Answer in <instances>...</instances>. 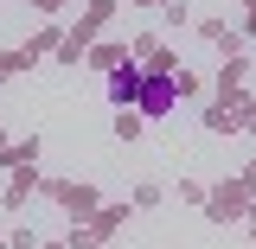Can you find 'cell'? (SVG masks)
<instances>
[{
    "mask_svg": "<svg viewBox=\"0 0 256 249\" xmlns=\"http://www.w3.org/2000/svg\"><path fill=\"white\" fill-rule=\"evenodd\" d=\"M173 109H180L173 77H148V83H141V102H134V115H141V122H166Z\"/></svg>",
    "mask_w": 256,
    "mask_h": 249,
    "instance_id": "6",
    "label": "cell"
},
{
    "mask_svg": "<svg viewBox=\"0 0 256 249\" xmlns=\"http://www.w3.org/2000/svg\"><path fill=\"white\" fill-rule=\"evenodd\" d=\"M237 230H244V243H256V211H250L244 224H237Z\"/></svg>",
    "mask_w": 256,
    "mask_h": 249,
    "instance_id": "24",
    "label": "cell"
},
{
    "mask_svg": "<svg viewBox=\"0 0 256 249\" xmlns=\"http://www.w3.org/2000/svg\"><path fill=\"white\" fill-rule=\"evenodd\" d=\"M32 13H38V19H64V13H70V6H77V0H26Z\"/></svg>",
    "mask_w": 256,
    "mask_h": 249,
    "instance_id": "20",
    "label": "cell"
},
{
    "mask_svg": "<svg viewBox=\"0 0 256 249\" xmlns=\"http://www.w3.org/2000/svg\"><path fill=\"white\" fill-rule=\"evenodd\" d=\"M160 26H166V32H186L192 26V6H186V0H166V6H160Z\"/></svg>",
    "mask_w": 256,
    "mask_h": 249,
    "instance_id": "17",
    "label": "cell"
},
{
    "mask_svg": "<svg viewBox=\"0 0 256 249\" xmlns=\"http://www.w3.org/2000/svg\"><path fill=\"white\" fill-rule=\"evenodd\" d=\"M250 198H256V192L244 186L237 173H230V179H218V186H212V198H205V224H218V230L244 224V218H250Z\"/></svg>",
    "mask_w": 256,
    "mask_h": 249,
    "instance_id": "3",
    "label": "cell"
},
{
    "mask_svg": "<svg viewBox=\"0 0 256 249\" xmlns=\"http://www.w3.org/2000/svg\"><path fill=\"white\" fill-rule=\"evenodd\" d=\"M0 249H6V230H0Z\"/></svg>",
    "mask_w": 256,
    "mask_h": 249,
    "instance_id": "27",
    "label": "cell"
},
{
    "mask_svg": "<svg viewBox=\"0 0 256 249\" xmlns=\"http://www.w3.org/2000/svg\"><path fill=\"white\" fill-rule=\"evenodd\" d=\"M237 115H244V134H256V90L244 96V109H237Z\"/></svg>",
    "mask_w": 256,
    "mask_h": 249,
    "instance_id": "22",
    "label": "cell"
},
{
    "mask_svg": "<svg viewBox=\"0 0 256 249\" xmlns=\"http://www.w3.org/2000/svg\"><path fill=\"white\" fill-rule=\"evenodd\" d=\"M38 154H45V141L26 128V134H13V141L0 147V166H6V173H20V166H38Z\"/></svg>",
    "mask_w": 256,
    "mask_h": 249,
    "instance_id": "10",
    "label": "cell"
},
{
    "mask_svg": "<svg viewBox=\"0 0 256 249\" xmlns=\"http://www.w3.org/2000/svg\"><path fill=\"white\" fill-rule=\"evenodd\" d=\"M64 243H70V249H109V243H96L84 224H70V230H64Z\"/></svg>",
    "mask_w": 256,
    "mask_h": 249,
    "instance_id": "21",
    "label": "cell"
},
{
    "mask_svg": "<svg viewBox=\"0 0 256 249\" xmlns=\"http://www.w3.org/2000/svg\"><path fill=\"white\" fill-rule=\"evenodd\" d=\"M198 128H205V134H218V141H237V134H244V115H237V109H224V102H205V109H198Z\"/></svg>",
    "mask_w": 256,
    "mask_h": 249,
    "instance_id": "12",
    "label": "cell"
},
{
    "mask_svg": "<svg viewBox=\"0 0 256 249\" xmlns=\"http://www.w3.org/2000/svg\"><path fill=\"white\" fill-rule=\"evenodd\" d=\"M0 147H6V141H0Z\"/></svg>",
    "mask_w": 256,
    "mask_h": 249,
    "instance_id": "29",
    "label": "cell"
},
{
    "mask_svg": "<svg viewBox=\"0 0 256 249\" xmlns=\"http://www.w3.org/2000/svg\"><path fill=\"white\" fill-rule=\"evenodd\" d=\"M116 13H122V0H84L70 19H64V45H58V58L64 70H77V64L90 58V45L96 38H109V26H116Z\"/></svg>",
    "mask_w": 256,
    "mask_h": 249,
    "instance_id": "1",
    "label": "cell"
},
{
    "mask_svg": "<svg viewBox=\"0 0 256 249\" xmlns=\"http://www.w3.org/2000/svg\"><path fill=\"white\" fill-rule=\"evenodd\" d=\"M116 141H122V147H134V141H141V134H148V122H141V115H134V109H116Z\"/></svg>",
    "mask_w": 256,
    "mask_h": 249,
    "instance_id": "16",
    "label": "cell"
},
{
    "mask_svg": "<svg viewBox=\"0 0 256 249\" xmlns=\"http://www.w3.org/2000/svg\"><path fill=\"white\" fill-rule=\"evenodd\" d=\"M128 205H134V218H141V211H160V205H166V186H160V179H141V186L128 192Z\"/></svg>",
    "mask_w": 256,
    "mask_h": 249,
    "instance_id": "15",
    "label": "cell"
},
{
    "mask_svg": "<svg viewBox=\"0 0 256 249\" xmlns=\"http://www.w3.org/2000/svg\"><path fill=\"white\" fill-rule=\"evenodd\" d=\"M173 198H180V205H198V211H205L212 186H205V179H180V186H173Z\"/></svg>",
    "mask_w": 256,
    "mask_h": 249,
    "instance_id": "18",
    "label": "cell"
},
{
    "mask_svg": "<svg viewBox=\"0 0 256 249\" xmlns=\"http://www.w3.org/2000/svg\"><path fill=\"white\" fill-rule=\"evenodd\" d=\"M128 58L141 64L148 77H173V70H180V51L166 45V32H134V38H128Z\"/></svg>",
    "mask_w": 256,
    "mask_h": 249,
    "instance_id": "4",
    "label": "cell"
},
{
    "mask_svg": "<svg viewBox=\"0 0 256 249\" xmlns=\"http://www.w3.org/2000/svg\"><path fill=\"white\" fill-rule=\"evenodd\" d=\"M38 198H52L70 224H90L96 211H102V186H96V179H45Z\"/></svg>",
    "mask_w": 256,
    "mask_h": 249,
    "instance_id": "2",
    "label": "cell"
},
{
    "mask_svg": "<svg viewBox=\"0 0 256 249\" xmlns=\"http://www.w3.org/2000/svg\"><path fill=\"white\" fill-rule=\"evenodd\" d=\"M192 32H198L205 45H218L224 58H230V51H250V45H244V32L230 26V19H218V13H205V19H192Z\"/></svg>",
    "mask_w": 256,
    "mask_h": 249,
    "instance_id": "9",
    "label": "cell"
},
{
    "mask_svg": "<svg viewBox=\"0 0 256 249\" xmlns=\"http://www.w3.org/2000/svg\"><path fill=\"white\" fill-rule=\"evenodd\" d=\"M38 243H45V237H38L32 224H13V230H6V249H38Z\"/></svg>",
    "mask_w": 256,
    "mask_h": 249,
    "instance_id": "19",
    "label": "cell"
},
{
    "mask_svg": "<svg viewBox=\"0 0 256 249\" xmlns=\"http://www.w3.org/2000/svg\"><path fill=\"white\" fill-rule=\"evenodd\" d=\"M128 218H134V205H102V211H96V218L84 224V230H90L96 243H116V237L128 230Z\"/></svg>",
    "mask_w": 256,
    "mask_h": 249,
    "instance_id": "11",
    "label": "cell"
},
{
    "mask_svg": "<svg viewBox=\"0 0 256 249\" xmlns=\"http://www.w3.org/2000/svg\"><path fill=\"white\" fill-rule=\"evenodd\" d=\"M212 96H218L224 109H244V96H250V51H230L218 64V77H212Z\"/></svg>",
    "mask_w": 256,
    "mask_h": 249,
    "instance_id": "5",
    "label": "cell"
},
{
    "mask_svg": "<svg viewBox=\"0 0 256 249\" xmlns=\"http://www.w3.org/2000/svg\"><path fill=\"white\" fill-rule=\"evenodd\" d=\"M0 141H13V134H6V122H0Z\"/></svg>",
    "mask_w": 256,
    "mask_h": 249,
    "instance_id": "26",
    "label": "cell"
},
{
    "mask_svg": "<svg viewBox=\"0 0 256 249\" xmlns=\"http://www.w3.org/2000/svg\"><path fill=\"white\" fill-rule=\"evenodd\" d=\"M250 211H256V198H250Z\"/></svg>",
    "mask_w": 256,
    "mask_h": 249,
    "instance_id": "28",
    "label": "cell"
},
{
    "mask_svg": "<svg viewBox=\"0 0 256 249\" xmlns=\"http://www.w3.org/2000/svg\"><path fill=\"white\" fill-rule=\"evenodd\" d=\"M173 90H180V102H205V90H212V83H205L192 64H180V70H173Z\"/></svg>",
    "mask_w": 256,
    "mask_h": 249,
    "instance_id": "14",
    "label": "cell"
},
{
    "mask_svg": "<svg viewBox=\"0 0 256 249\" xmlns=\"http://www.w3.org/2000/svg\"><path fill=\"white\" fill-rule=\"evenodd\" d=\"M38 249H70V243H64V237H45V243H38Z\"/></svg>",
    "mask_w": 256,
    "mask_h": 249,
    "instance_id": "25",
    "label": "cell"
},
{
    "mask_svg": "<svg viewBox=\"0 0 256 249\" xmlns=\"http://www.w3.org/2000/svg\"><path fill=\"white\" fill-rule=\"evenodd\" d=\"M84 64H90L96 77H109V70H122V64H128V45H122V38H96Z\"/></svg>",
    "mask_w": 256,
    "mask_h": 249,
    "instance_id": "13",
    "label": "cell"
},
{
    "mask_svg": "<svg viewBox=\"0 0 256 249\" xmlns=\"http://www.w3.org/2000/svg\"><path fill=\"white\" fill-rule=\"evenodd\" d=\"M237 179H244V186H250V192H256V154H250V160H244V166H237Z\"/></svg>",
    "mask_w": 256,
    "mask_h": 249,
    "instance_id": "23",
    "label": "cell"
},
{
    "mask_svg": "<svg viewBox=\"0 0 256 249\" xmlns=\"http://www.w3.org/2000/svg\"><path fill=\"white\" fill-rule=\"evenodd\" d=\"M102 83H109V102H116V109H134V102H141V83H148V70H141V64L128 58L122 70H109Z\"/></svg>",
    "mask_w": 256,
    "mask_h": 249,
    "instance_id": "8",
    "label": "cell"
},
{
    "mask_svg": "<svg viewBox=\"0 0 256 249\" xmlns=\"http://www.w3.org/2000/svg\"><path fill=\"white\" fill-rule=\"evenodd\" d=\"M38 186H45V173H38V166H20V173H6V192H0V211H26L32 198H38Z\"/></svg>",
    "mask_w": 256,
    "mask_h": 249,
    "instance_id": "7",
    "label": "cell"
}]
</instances>
